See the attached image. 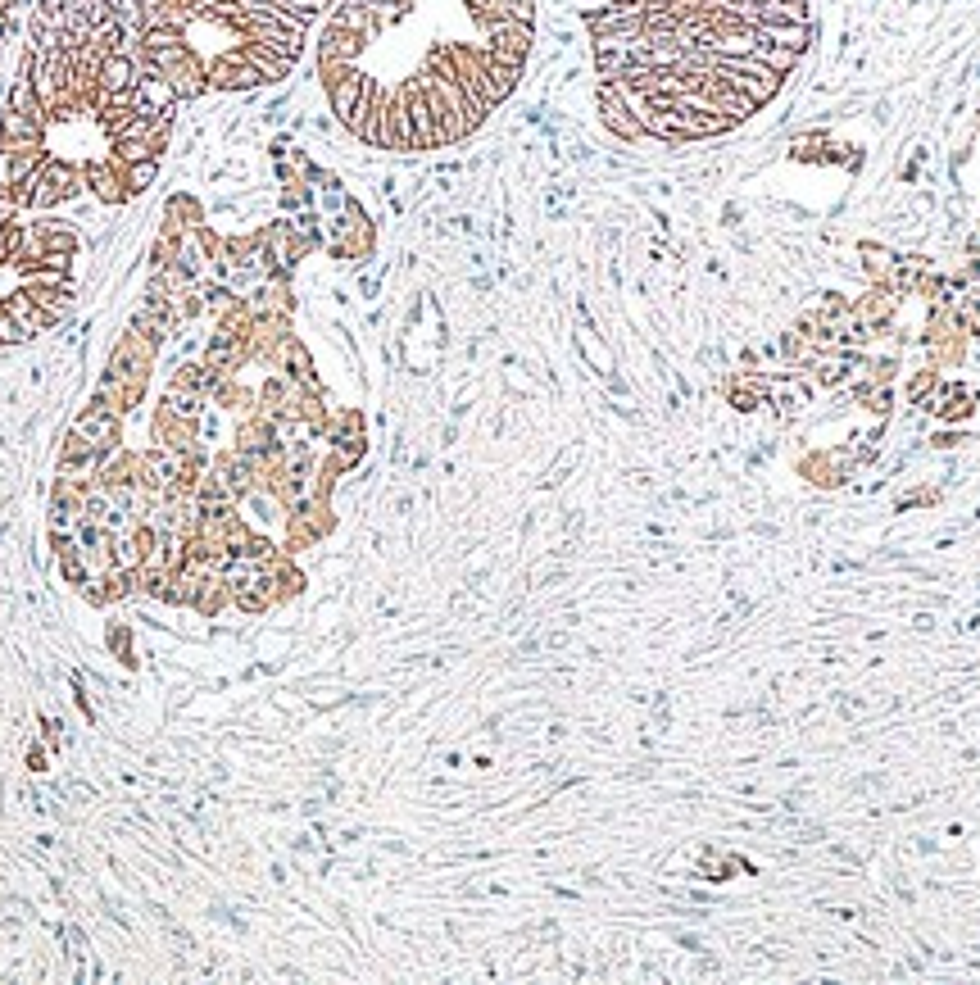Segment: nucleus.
Instances as JSON below:
<instances>
[{"instance_id": "nucleus-11", "label": "nucleus", "mask_w": 980, "mask_h": 985, "mask_svg": "<svg viewBox=\"0 0 980 985\" xmlns=\"http://www.w3.org/2000/svg\"><path fill=\"white\" fill-rule=\"evenodd\" d=\"M236 50H241L245 60L255 64L264 82H282V78H291V69H295V60H286V55H277V50L259 46V41H245V46H236Z\"/></svg>"}, {"instance_id": "nucleus-1", "label": "nucleus", "mask_w": 980, "mask_h": 985, "mask_svg": "<svg viewBox=\"0 0 980 985\" xmlns=\"http://www.w3.org/2000/svg\"><path fill=\"white\" fill-rule=\"evenodd\" d=\"M82 191H87L82 164H64V159L46 155V164L37 173V191H32V209H59V205H69V200H78Z\"/></svg>"}, {"instance_id": "nucleus-20", "label": "nucleus", "mask_w": 980, "mask_h": 985, "mask_svg": "<svg viewBox=\"0 0 980 985\" xmlns=\"http://www.w3.org/2000/svg\"><path fill=\"white\" fill-rule=\"evenodd\" d=\"M182 28H141V50H168V46H182Z\"/></svg>"}, {"instance_id": "nucleus-22", "label": "nucleus", "mask_w": 980, "mask_h": 985, "mask_svg": "<svg viewBox=\"0 0 980 985\" xmlns=\"http://www.w3.org/2000/svg\"><path fill=\"white\" fill-rule=\"evenodd\" d=\"M0 264H10V223H0Z\"/></svg>"}, {"instance_id": "nucleus-12", "label": "nucleus", "mask_w": 980, "mask_h": 985, "mask_svg": "<svg viewBox=\"0 0 980 985\" xmlns=\"http://www.w3.org/2000/svg\"><path fill=\"white\" fill-rule=\"evenodd\" d=\"M41 237H46V255H78V227L64 218H37Z\"/></svg>"}, {"instance_id": "nucleus-17", "label": "nucleus", "mask_w": 980, "mask_h": 985, "mask_svg": "<svg viewBox=\"0 0 980 985\" xmlns=\"http://www.w3.org/2000/svg\"><path fill=\"white\" fill-rule=\"evenodd\" d=\"M191 609L200 613V618H218V613L227 609V582H223V572H214L205 586H200V595H196V604Z\"/></svg>"}, {"instance_id": "nucleus-16", "label": "nucleus", "mask_w": 980, "mask_h": 985, "mask_svg": "<svg viewBox=\"0 0 980 985\" xmlns=\"http://www.w3.org/2000/svg\"><path fill=\"white\" fill-rule=\"evenodd\" d=\"M754 60H763L772 73H781V78H790L799 64H804V50H790V46H772V41L763 37V46H758Z\"/></svg>"}, {"instance_id": "nucleus-3", "label": "nucleus", "mask_w": 980, "mask_h": 985, "mask_svg": "<svg viewBox=\"0 0 980 985\" xmlns=\"http://www.w3.org/2000/svg\"><path fill=\"white\" fill-rule=\"evenodd\" d=\"M209 87L214 91H255V87H264V78H259L255 64L232 46L227 55H218V60L209 64Z\"/></svg>"}, {"instance_id": "nucleus-2", "label": "nucleus", "mask_w": 980, "mask_h": 985, "mask_svg": "<svg viewBox=\"0 0 980 985\" xmlns=\"http://www.w3.org/2000/svg\"><path fill=\"white\" fill-rule=\"evenodd\" d=\"M481 46L509 64H527L531 46H536V23H518V19L486 23V41H481Z\"/></svg>"}, {"instance_id": "nucleus-9", "label": "nucleus", "mask_w": 980, "mask_h": 985, "mask_svg": "<svg viewBox=\"0 0 980 985\" xmlns=\"http://www.w3.org/2000/svg\"><path fill=\"white\" fill-rule=\"evenodd\" d=\"M41 137H46V123L41 119L19 114V109L0 114V146H41Z\"/></svg>"}, {"instance_id": "nucleus-13", "label": "nucleus", "mask_w": 980, "mask_h": 985, "mask_svg": "<svg viewBox=\"0 0 980 985\" xmlns=\"http://www.w3.org/2000/svg\"><path fill=\"white\" fill-rule=\"evenodd\" d=\"M5 109H19V114H32V119H41L50 128V119H46V105L37 100V87H32V78L28 73H19V78L10 82V96H5Z\"/></svg>"}, {"instance_id": "nucleus-5", "label": "nucleus", "mask_w": 980, "mask_h": 985, "mask_svg": "<svg viewBox=\"0 0 980 985\" xmlns=\"http://www.w3.org/2000/svg\"><path fill=\"white\" fill-rule=\"evenodd\" d=\"M595 100H599V119H604V128L613 132V137H622V141H640V137H645V128L636 123V114L627 109V100L618 96V87H613V82H599Z\"/></svg>"}, {"instance_id": "nucleus-4", "label": "nucleus", "mask_w": 980, "mask_h": 985, "mask_svg": "<svg viewBox=\"0 0 980 985\" xmlns=\"http://www.w3.org/2000/svg\"><path fill=\"white\" fill-rule=\"evenodd\" d=\"M82 173H87V191H91V200H100V205H123V200H128V182H123V164H118L114 155H105V159H91V164H82Z\"/></svg>"}, {"instance_id": "nucleus-14", "label": "nucleus", "mask_w": 980, "mask_h": 985, "mask_svg": "<svg viewBox=\"0 0 980 985\" xmlns=\"http://www.w3.org/2000/svg\"><path fill=\"white\" fill-rule=\"evenodd\" d=\"M164 404H168V409H173V414H182V418H196V423H200V414H205L209 395H205V391H191V386H173V382H168V391H164Z\"/></svg>"}, {"instance_id": "nucleus-10", "label": "nucleus", "mask_w": 980, "mask_h": 985, "mask_svg": "<svg viewBox=\"0 0 980 985\" xmlns=\"http://www.w3.org/2000/svg\"><path fill=\"white\" fill-rule=\"evenodd\" d=\"M0 309H5V314H10L14 323H19L28 336H41V332H46V327H55V323H50V318L37 309V300H32L28 291H23V286H19V291H10V296H5V305H0Z\"/></svg>"}, {"instance_id": "nucleus-8", "label": "nucleus", "mask_w": 980, "mask_h": 985, "mask_svg": "<svg viewBox=\"0 0 980 985\" xmlns=\"http://www.w3.org/2000/svg\"><path fill=\"white\" fill-rule=\"evenodd\" d=\"M300 591H304V572L295 568V559L282 550L273 563H268V595H273V604H286Z\"/></svg>"}, {"instance_id": "nucleus-18", "label": "nucleus", "mask_w": 980, "mask_h": 985, "mask_svg": "<svg viewBox=\"0 0 980 985\" xmlns=\"http://www.w3.org/2000/svg\"><path fill=\"white\" fill-rule=\"evenodd\" d=\"M763 37L772 41V46L804 50L808 46V23H772V28H763Z\"/></svg>"}, {"instance_id": "nucleus-15", "label": "nucleus", "mask_w": 980, "mask_h": 985, "mask_svg": "<svg viewBox=\"0 0 980 985\" xmlns=\"http://www.w3.org/2000/svg\"><path fill=\"white\" fill-rule=\"evenodd\" d=\"M123 182H128V200L146 196L159 182V159L150 155V159H137V164H123Z\"/></svg>"}, {"instance_id": "nucleus-21", "label": "nucleus", "mask_w": 980, "mask_h": 985, "mask_svg": "<svg viewBox=\"0 0 980 985\" xmlns=\"http://www.w3.org/2000/svg\"><path fill=\"white\" fill-rule=\"evenodd\" d=\"M23 341H32V336L23 332V327L14 323V318L5 314V309H0V345H23Z\"/></svg>"}, {"instance_id": "nucleus-7", "label": "nucleus", "mask_w": 980, "mask_h": 985, "mask_svg": "<svg viewBox=\"0 0 980 985\" xmlns=\"http://www.w3.org/2000/svg\"><path fill=\"white\" fill-rule=\"evenodd\" d=\"M141 395H146V386H132V382H123V377H114V373H100L96 395H91V400H96L100 409H109V414L128 418L132 409L141 404Z\"/></svg>"}, {"instance_id": "nucleus-6", "label": "nucleus", "mask_w": 980, "mask_h": 985, "mask_svg": "<svg viewBox=\"0 0 980 985\" xmlns=\"http://www.w3.org/2000/svg\"><path fill=\"white\" fill-rule=\"evenodd\" d=\"M73 432H82L91 445H96V454H105V450H114V445H123V418L109 414V409H100V404H91V409H82L78 414Z\"/></svg>"}, {"instance_id": "nucleus-19", "label": "nucleus", "mask_w": 980, "mask_h": 985, "mask_svg": "<svg viewBox=\"0 0 980 985\" xmlns=\"http://www.w3.org/2000/svg\"><path fill=\"white\" fill-rule=\"evenodd\" d=\"M894 259L899 255H890L885 246H863V264H867V273H872L876 282H890L894 277Z\"/></svg>"}]
</instances>
